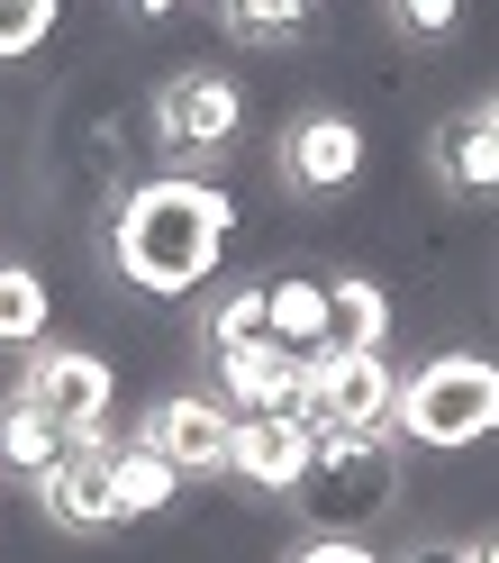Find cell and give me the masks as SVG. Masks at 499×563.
<instances>
[{"instance_id": "obj_10", "label": "cell", "mask_w": 499, "mask_h": 563, "mask_svg": "<svg viewBox=\"0 0 499 563\" xmlns=\"http://www.w3.org/2000/svg\"><path fill=\"white\" fill-rule=\"evenodd\" d=\"M318 418L309 409H281V418H236V445H228V482L264 490V500H291L318 464Z\"/></svg>"}, {"instance_id": "obj_7", "label": "cell", "mask_w": 499, "mask_h": 563, "mask_svg": "<svg viewBox=\"0 0 499 563\" xmlns=\"http://www.w3.org/2000/svg\"><path fill=\"white\" fill-rule=\"evenodd\" d=\"M354 173H364V128L345 110H300L273 136V183L291 200H336V191H354Z\"/></svg>"}, {"instance_id": "obj_16", "label": "cell", "mask_w": 499, "mask_h": 563, "mask_svg": "<svg viewBox=\"0 0 499 563\" xmlns=\"http://www.w3.org/2000/svg\"><path fill=\"white\" fill-rule=\"evenodd\" d=\"M55 328V291L37 264H0V345H19V355H37Z\"/></svg>"}, {"instance_id": "obj_19", "label": "cell", "mask_w": 499, "mask_h": 563, "mask_svg": "<svg viewBox=\"0 0 499 563\" xmlns=\"http://www.w3.org/2000/svg\"><path fill=\"white\" fill-rule=\"evenodd\" d=\"M309 19H318V0H228L219 10L236 46H291V37H309Z\"/></svg>"}, {"instance_id": "obj_4", "label": "cell", "mask_w": 499, "mask_h": 563, "mask_svg": "<svg viewBox=\"0 0 499 563\" xmlns=\"http://www.w3.org/2000/svg\"><path fill=\"white\" fill-rule=\"evenodd\" d=\"M146 128H155V155H164L173 173H209V164L245 136V82L191 64V74H173V82L155 91Z\"/></svg>"}, {"instance_id": "obj_18", "label": "cell", "mask_w": 499, "mask_h": 563, "mask_svg": "<svg viewBox=\"0 0 499 563\" xmlns=\"http://www.w3.org/2000/svg\"><path fill=\"white\" fill-rule=\"evenodd\" d=\"M173 500H182V473H173L146 437H127V445H119V509H127V518H155V509H173Z\"/></svg>"}, {"instance_id": "obj_13", "label": "cell", "mask_w": 499, "mask_h": 563, "mask_svg": "<svg viewBox=\"0 0 499 563\" xmlns=\"http://www.w3.org/2000/svg\"><path fill=\"white\" fill-rule=\"evenodd\" d=\"M64 454H74V437H64V418H46L27 391H10L0 400V482H27L37 490Z\"/></svg>"}, {"instance_id": "obj_9", "label": "cell", "mask_w": 499, "mask_h": 563, "mask_svg": "<svg viewBox=\"0 0 499 563\" xmlns=\"http://www.w3.org/2000/svg\"><path fill=\"white\" fill-rule=\"evenodd\" d=\"M37 509L64 537H110V527H127V509H119V437H82L37 482Z\"/></svg>"}, {"instance_id": "obj_26", "label": "cell", "mask_w": 499, "mask_h": 563, "mask_svg": "<svg viewBox=\"0 0 499 563\" xmlns=\"http://www.w3.org/2000/svg\"><path fill=\"white\" fill-rule=\"evenodd\" d=\"M209 10H228V0H209Z\"/></svg>"}, {"instance_id": "obj_3", "label": "cell", "mask_w": 499, "mask_h": 563, "mask_svg": "<svg viewBox=\"0 0 499 563\" xmlns=\"http://www.w3.org/2000/svg\"><path fill=\"white\" fill-rule=\"evenodd\" d=\"M400 500V437H318V464L291 490L300 537H364Z\"/></svg>"}, {"instance_id": "obj_5", "label": "cell", "mask_w": 499, "mask_h": 563, "mask_svg": "<svg viewBox=\"0 0 499 563\" xmlns=\"http://www.w3.org/2000/svg\"><path fill=\"white\" fill-rule=\"evenodd\" d=\"M300 409L328 437H390V409H400V364L364 355V345H318L300 355Z\"/></svg>"}, {"instance_id": "obj_25", "label": "cell", "mask_w": 499, "mask_h": 563, "mask_svg": "<svg viewBox=\"0 0 499 563\" xmlns=\"http://www.w3.org/2000/svg\"><path fill=\"white\" fill-rule=\"evenodd\" d=\"M473 563H499V537H481V545H473Z\"/></svg>"}, {"instance_id": "obj_17", "label": "cell", "mask_w": 499, "mask_h": 563, "mask_svg": "<svg viewBox=\"0 0 499 563\" xmlns=\"http://www.w3.org/2000/svg\"><path fill=\"white\" fill-rule=\"evenodd\" d=\"M328 309H336V345H364V355L390 345V291L373 273H328Z\"/></svg>"}, {"instance_id": "obj_15", "label": "cell", "mask_w": 499, "mask_h": 563, "mask_svg": "<svg viewBox=\"0 0 499 563\" xmlns=\"http://www.w3.org/2000/svg\"><path fill=\"white\" fill-rule=\"evenodd\" d=\"M264 336H273V282H228V291L200 309L209 355H236V345H264Z\"/></svg>"}, {"instance_id": "obj_24", "label": "cell", "mask_w": 499, "mask_h": 563, "mask_svg": "<svg viewBox=\"0 0 499 563\" xmlns=\"http://www.w3.org/2000/svg\"><path fill=\"white\" fill-rule=\"evenodd\" d=\"M173 10H182V0H136V19H173Z\"/></svg>"}, {"instance_id": "obj_14", "label": "cell", "mask_w": 499, "mask_h": 563, "mask_svg": "<svg viewBox=\"0 0 499 563\" xmlns=\"http://www.w3.org/2000/svg\"><path fill=\"white\" fill-rule=\"evenodd\" d=\"M264 282H273V345H291V355L336 345V309H328L318 273H264Z\"/></svg>"}, {"instance_id": "obj_8", "label": "cell", "mask_w": 499, "mask_h": 563, "mask_svg": "<svg viewBox=\"0 0 499 563\" xmlns=\"http://www.w3.org/2000/svg\"><path fill=\"white\" fill-rule=\"evenodd\" d=\"M136 437H146L182 482H219L228 473V445H236V409L219 391H164V400H146Z\"/></svg>"}, {"instance_id": "obj_6", "label": "cell", "mask_w": 499, "mask_h": 563, "mask_svg": "<svg viewBox=\"0 0 499 563\" xmlns=\"http://www.w3.org/2000/svg\"><path fill=\"white\" fill-rule=\"evenodd\" d=\"M19 391L37 400L46 418H64V437H110V418H119V364L100 355V345H37L27 355V373H19Z\"/></svg>"}, {"instance_id": "obj_22", "label": "cell", "mask_w": 499, "mask_h": 563, "mask_svg": "<svg viewBox=\"0 0 499 563\" xmlns=\"http://www.w3.org/2000/svg\"><path fill=\"white\" fill-rule=\"evenodd\" d=\"M281 563H390V554H373L364 537H300Z\"/></svg>"}, {"instance_id": "obj_11", "label": "cell", "mask_w": 499, "mask_h": 563, "mask_svg": "<svg viewBox=\"0 0 499 563\" xmlns=\"http://www.w3.org/2000/svg\"><path fill=\"white\" fill-rule=\"evenodd\" d=\"M426 173H436V191H454V200H499V119H490V100L445 110L426 128Z\"/></svg>"}, {"instance_id": "obj_21", "label": "cell", "mask_w": 499, "mask_h": 563, "mask_svg": "<svg viewBox=\"0 0 499 563\" xmlns=\"http://www.w3.org/2000/svg\"><path fill=\"white\" fill-rule=\"evenodd\" d=\"M381 10H390V27L418 37V46H445L454 27H463V0H381Z\"/></svg>"}, {"instance_id": "obj_20", "label": "cell", "mask_w": 499, "mask_h": 563, "mask_svg": "<svg viewBox=\"0 0 499 563\" xmlns=\"http://www.w3.org/2000/svg\"><path fill=\"white\" fill-rule=\"evenodd\" d=\"M55 10H64V0H0V64L37 55L55 37Z\"/></svg>"}, {"instance_id": "obj_27", "label": "cell", "mask_w": 499, "mask_h": 563, "mask_svg": "<svg viewBox=\"0 0 499 563\" xmlns=\"http://www.w3.org/2000/svg\"><path fill=\"white\" fill-rule=\"evenodd\" d=\"M490 119H499V100H490Z\"/></svg>"}, {"instance_id": "obj_12", "label": "cell", "mask_w": 499, "mask_h": 563, "mask_svg": "<svg viewBox=\"0 0 499 563\" xmlns=\"http://www.w3.org/2000/svg\"><path fill=\"white\" fill-rule=\"evenodd\" d=\"M209 391H219L236 418H281V409H300V355L291 345H236V355H209Z\"/></svg>"}, {"instance_id": "obj_2", "label": "cell", "mask_w": 499, "mask_h": 563, "mask_svg": "<svg viewBox=\"0 0 499 563\" xmlns=\"http://www.w3.org/2000/svg\"><path fill=\"white\" fill-rule=\"evenodd\" d=\"M390 437L426 445V454H463L499 437V364L473 345H445L400 373V409H390Z\"/></svg>"}, {"instance_id": "obj_1", "label": "cell", "mask_w": 499, "mask_h": 563, "mask_svg": "<svg viewBox=\"0 0 499 563\" xmlns=\"http://www.w3.org/2000/svg\"><path fill=\"white\" fill-rule=\"evenodd\" d=\"M236 236V200L209 173H146L110 200V273L146 300H191Z\"/></svg>"}, {"instance_id": "obj_23", "label": "cell", "mask_w": 499, "mask_h": 563, "mask_svg": "<svg viewBox=\"0 0 499 563\" xmlns=\"http://www.w3.org/2000/svg\"><path fill=\"white\" fill-rule=\"evenodd\" d=\"M390 563H473V545H454V537H418V545H400Z\"/></svg>"}]
</instances>
